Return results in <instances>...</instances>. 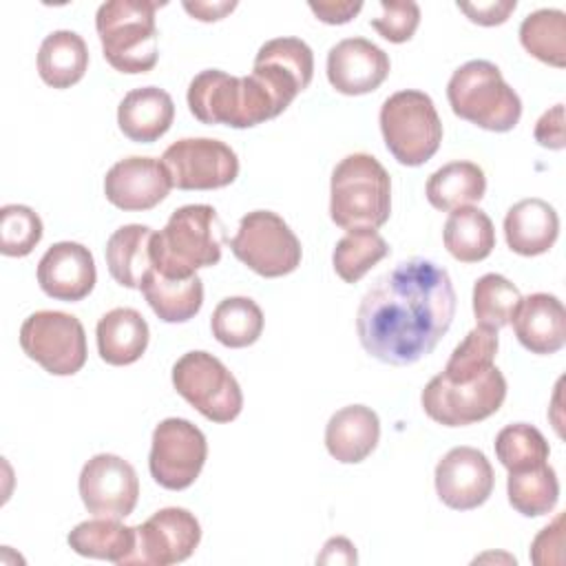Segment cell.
I'll return each instance as SVG.
<instances>
[{"label": "cell", "mask_w": 566, "mask_h": 566, "mask_svg": "<svg viewBox=\"0 0 566 566\" xmlns=\"http://www.w3.org/2000/svg\"><path fill=\"white\" fill-rule=\"evenodd\" d=\"M455 292L449 272L429 259H407L365 292L356 334L363 349L387 365H413L451 327Z\"/></svg>", "instance_id": "1"}, {"label": "cell", "mask_w": 566, "mask_h": 566, "mask_svg": "<svg viewBox=\"0 0 566 566\" xmlns=\"http://www.w3.org/2000/svg\"><path fill=\"white\" fill-rule=\"evenodd\" d=\"M223 226L208 203L177 208L164 230L153 234V268L170 279H186L221 259Z\"/></svg>", "instance_id": "2"}, {"label": "cell", "mask_w": 566, "mask_h": 566, "mask_svg": "<svg viewBox=\"0 0 566 566\" xmlns=\"http://www.w3.org/2000/svg\"><path fill=\"white\" fill-rule=\"evenodd\" d=\"M391 212V179L385 166L367 155L343 157L329 181V217L343 230H376Z\"/></svg>", "instance_id": "3"}, {"label": "cell", "mask_w": 566, "mask_h": 566, "mask_svg": "<svg viewBox=\"0 0 566 566\" xmlns=\"http://www.w3.org/2000/svg\"><path fill=\"white\" fill-rule=\"evenodd\" d=\"M186 99L201 124L252 128L281 115L270 91L252 73L234 77L219 69H206L190 80Z\"/></svg>", "instance_id": "4"}, {"label": "cell", "mask_w": 566, "mask_h": 566, "mask_svg": "<svg viewBox=\"0 0 566 566\" xmlns=\"http://www.w3.org/2000/svg\"><path fill=\"white\" fill-rule=\"evenodd\" d=\"M164 2L111 0L99 4L95 29L106 62L122 73H146L157 64L155 11Z\"/></svg>", "instance_id": "5"}, {"label": "cell", "mask_w": 566, "mask_h": 566, "mask_svg": "<svg viewBox=\"0 0 566 566\" xmlns=\"http://www.w3.org/2000/svg\"><path fill=\"white\" fill-rule=\"evenodd\" d=\"M451 111L484 130L506 133L522 117L520 95L489 60H471L453 71L447 84Z\"/></svg>", "instance_id": "6"}, {"label": "cell", "mask_w": 566, "mask_h": 566, "mask_svg": "<svg viewBox=\"0 0 566 566\" xmlns=\"http://www.w3.org/2000/svg\"><path fill=\"white\" fill-rule=\"evenodd\" d=\"M380 130L387 150L402 166H422L442 142V122L433 99L422 91H398L380 106Z\"/></svg>", "instance_id": "7"}, {"label": "cell", "mask_w": 566, "mask_h": 566, "mask_svg": "<svg viewBox=\"0 0 566 566\" xmlns=\"http://www.w3.org/2000/svg\"><path fill=\"white\" fill-rule=\"evenodd\" d=\"M506 398V380L493 365L469 382H451L444 374L433 376L422 389L424 413L444 427H467L493 416Z\"/></svg>", "instance_id": "8"}, {"label": "cell", "mask_w": 566, "mask_h": 566, "mask_svg": "<svg viewBox=\"0 0 566 566\" xmlns=\"http://www.w3.org/2000/svg\"><path fill=\"white\" fill-rule=\"evenodd\" d=\"M172 385L203 418L230 422L243 409V394L230 369L208 352H188L172 365Z\"/></svg>", "instance_id": "9"}, {"label": "cell", "mask_w": 566, "mask_h": 566, "mask_svg": "<svg viewBox=\"0 0 566 566\" xmlns=\"http://www.w3.org/2000/svg\"><path fill=\"white\" fill-rule=\"evenodd\" d=\"M230 250L241 263L265 279L294 272L303 254L298 237L272 210L248 212L230 239Z\"/></svg>", "instance_id": "10"}, {"label": "cell", "mask_w": 566, "mask_h": 566, "mask_svg": "<svg viewBox=\"0 0 566 566\" xmlns=\"http://www.w3.org/2000/svg\"><path fill=\"white\" fill-rule=\"evenodd\" d=\"M22 352L53 376H73L86 363V334L73 314L40 310L20 327Z\"/></svg>", "instance_id": "11"}, {"label": "cell", "mask_w": 566, "mask_h": 566, "mask_svg": "<svg viewBox=\"0 0 566 566\" xmlns=\"http://www.w3.org/2000/svg\"><path fill=\"white\" fill-rule=\"evenodd\" d=\"M206 458V436L190 420L166 418L155 427L148 469L159 486L170 491L188 489L199 478Z\"/></svg>", "instance_id": "12"}, {"label": "cell", "mask_w": 566, "mask_h": 566, "mask_svg": "<svg viewBox=\"0 0 566 566\" xmlns=\"http://www.w3.org/2000/svg\"><path fill=\"white\" fill-rule=\"evenodd\" d=\"M161 164L179 190H214L230 186L239 175L237 153L219 139L186 137L170 144Z\"/></svg>", "instance_id": "13"}, {"label": "cell", "mask_w": 566, "mask_h": 566, "mask_svg": "<svg viewBox=\"0 0 566 566\" xmlns=\"http://www.w3.org/2000/svg\"><path fill=\"white\" fill-rule=\"evenodd\" d=\"M80 497L95 517L124 520L139 497V480L130 462L115 453L93 455L80 473Z\"/></svg>", "instance_id": "14"}, {"label": "cell", "mask_w": 566, "mask_h": 566, "mask_svg": "<svg viewBox=\"0 0 566 566\" xmlns=\"http://www.w3.org/2000/svg\"><path fill=\"white\" fill-rule=\"evenodd\" d=\"M137 528V546L128 564L170 566L188 559L201 539L199 520L181 506H166L153 513Z\"/></svg>", "instance_id": "15"}, {"label": "cell", "mask_w": 566, "mask_h": 566, "mask_svg": "<svg viewBox=\"0 0 566 566\" xmlns=\"http://www.w3.org/2000/svg\"><path fill=\"white\" fill-rule=\"evenodd\" d=\"M252 75L274 97L279 113H283L292 99L305 91L314 75V53L298 38H274L261 44L256 51Z\"/></svg>", "instance_id": "16"}, {"label": "cell", "mask_w": 566, "mask_h": 566, "mask_svg": "<svg viewBox=\"0 0 566 566\" xmlns=\"http://www.w3.org/2000/svg\"><path fill=\"white\" fill-rule=\"evenodd\" d=\"M436 493L453 511L484 504L493 491V467L480 449L453 447L436 467Z\"/></svg>", "instance_id": "17"}, {"label": "cell", "mask_w": 566, "mask_h": 566, "mask_svg": "<svg viewBox=\"0 0 566 566\" xmlns=\"http://www.w3.org/2000/svg\"><path fill=\"white\" fill-rule=\"evenodd\" d=\"M172 188L170 175L159 159L153 157H126L113 164L104 177L106 199L128 212L150 210L161 203Z\"/></svg>", "instance_id": "18"}, {"label": "cell", "mask_w": 566, "mask_h": 566, "mask_svg": "<svg viewBox=\"0 0 566 566\" xmlns=\"http://www.w3.org/2000/svg\"><path fill=\"white\" fill-rule=\"evenodd\" d=\"M389 55L365 38H345L327 53V80L343 95L376 91L389 75Z\"/></svg>", "instance_id": "19"}, {"label": "cell", "mask_w": 566, "mask_h": 566, "mask_svg": "<svg viewBox=\"0 0 566 566\" xmlns=\"http://www.w3.org/2000/svg\"><path fill=\"white\" fill-rule=\"evenodd\" d=\"M95 279L91 250L75 241L53 243L38 263V283L55 301H82L93 292Z\"/></svg>", "instance_id": "20"}, {"label": "cell", "mask_w": 566, "mask_h": 566, "mask_svg": "<svg viewBox=\"0 0 566 566\" xmlns=\"http://www.w3.org/2000/svg\"><path fill=\"white\" fill-rule=\"evenodd\" d=\"M511 323L517 340L531 354L548 356L566 343V310L553 294L535 292L522 298Z\"/></svg>", "instance_id": "21"}, {"label": "cell", "mask_w": 566, "mask_h": 566, "mask_svg": "<svg viewBox=\"0 0 566 566\" xmlns=\"http://www.w3.org/2000/svg\"><path fill=\"white\" fill-rule=\"evenodd\" d=\"M559 234L555 208L537 197L513 203L504 217V237L509 248L522 256H537L553 248Z\"/></svg>", "instance_id": "22"}, {"label": "cell", "mask_w": 566, "mask_h": 566, "mask_svg": "<svg viewBox=\"0 0 566 566\" xmlns=\"http://www.w3.org/2000/svg\"><path fill=\"white\" fill-rule=\"evenodd\" d=\"M380 420L365 405H347L332 413L325 427V447L343 464L363 462L378 444Z\"/></svg>", "instance_id": "23"}, {"label": "cell", "mask_w": 566, "mask_h": 566, "mask_svg": "<svg viewBox=\"0 0 566 566\" xmlns=\"http://www.w3.org/2000/svg\"><path fill=\"white\" fill-rule=\"evenodd\" d=\"M175 119L172 97L157 86L133 88L117 106L119 130L137 144L157 142Z\"/></svg>", "instance_id": "24"}, {"label": "cell", "mask_w": 566, "mask_h": 566, "mask_svg": "<svg viewBox=\"0 0 566 566\" xmlns=\"http://www.w3.org/2000/svg\"><path fill=\"white\" fill-rule=\"evenodd\" d=\"M95 336L102 360L122 367L142 358L150 332L146 318L137 310L115 307L99 318Z\"/></svg>", "instance_id": "25"}, {"label": "cell", "mask_w": 566, "mask_h": 566, "mask_svg": "<svg viewBox=\"0 0 566 566\" xmlns=\"http://www.w3.org/2000/svg\"><path fill=\"white\" fill-rule=\"evenodd\" d=\"M153 228L142 223H126L117 228L106 241V265L111 276L130 290H139L148 272L153 270L150 243Z\"/></svg>", "instance_id": "26"}, {"label": "cell", "mask_w": 566, "mask_h": 566, "mask_svg": "<svg viewBox=\"0 0 566 566\" xmlns=\"http://www.w3.org/2000/svg\"><path fill=\"white\" fill-rule=\"evenodd\" d=\"M66 539L69 546L82 557L108 559L124 566L135 553L137 528L124 526L119 520L113 517H95L80 522Z\"/></svg>", "instance_id": "27"}, {"label": "cell", "mask_w": 566, "mask_h": 566, "mask_svg": "<svg viewBox=\"0 0 566 566\" xmlns=\"http://www.w3.org/2000/svg\"><path fill=\"white\" fill-rule=\"evenodd\" d=\"M88 69V49L75 31L49 33L38 51V73L44 84L53 88H69L77 84Z\"/></svg>", "instance_id": "28"}, {"label": "cell", "mask_w": 566, "mask_h": 566, "mask_svg": "<svg viewBox=\"0 0 566 566\" xmlns=\"http://www.w3.org/2000/svg\"><path fill=\"white\" fill-rule=\"evenodd\" d=\"M139 290L164 323H186L203 305V283L197 274L170 279L153 268Z\"/></svg>", "instance_id": "29"}, {"label": "cell", "mask_w": 566, "mask_h": 566, "mask_svg": "<svg viewBox=\"0 0 566 566\" xmlns=\"http://www.w3.org/2000/svg\"><path fill=\"white\" fill-rule=\"evenodd\" d=\"M424 192L436 210L451 212L478 203L486 192V177L473 161H451L427 179Z\"/></svg>", "instance_id": "30"}, {"label": "cell", "mask_w": 566, "mask_h": 566, "mask_svg": "<svg viewBox=\"0 0 566 566\" xmlns=\"http://www.w3.org/2000/svg\"><path fill=\"white\" fill-rule=\"evenodd\" d=\"M447 252L462 263H478L495 248V228L480 208L464 206L451 210L442 230Z\"/></svg>", "instance_id": "31"}, {"label": "cell", "mask_w": 566, "mask_h": 566, "mask_svg": "<svg viewBox=\"0 0 566 566\" xmlns=\"http://www.w3.org/2000/svg\"><path fill=\"white\" fill-rule=\"evenodd\" d=\"M522 46L555 69L566 66V15L559 9H537L520 24Z\"/></svg>", "instance_id": "32"}, {"label": "cell", "mask_w": 566, "mask_h": 566, "mask_svg": "<svg viewBox=\"0 0 566 566\" xmlns=\"http://www.w3.org/2000/svg\"><path fill=\"white\" fill-rule=\"evenodd\" d=\"M506 493L511 506L524 517H539L555 509L559 500V482L555 469L544 462L539 467L509 473Z\"/></svg>", "instance_id": "33"}, {"label": "cell", "mask_w": 566, "mask_h": 566, "mask_svg": "<svg viewBox=\"0 0 566 566\" xmlns=\"http://www.w3.org/2000/svg\"><path fill=\"white\" fill-rule=\"evenodd\" d=\"M210 329L226 347H248L256 343L263 332V312L248 296H228L214 307Z\"/></svg>", "instance_id": "34"}, {"label": "cell", "mask_w": 566, "mask_h": 566, "mask_svg": "<svg viewBox=\"0 0 566 566\" xmlns=\"http://www.w3.org/2000/svg\"><path fill=\"white\" fill-rule=\"evenodd\" d=\"M389 254L387 241L376 230H349L334 248L332 265L345 283L360 281L378 261Z\"/></svg>", "instance_id": "35"}, {"label": "cell", "mask_w": 566, "mask_h": 566, "mask_svg": "<svg viewBox=\"0 0 566 566\" xmlns=\"http://www.w3.org/2000/svg\"><path fill=\"white\" fill-rule=\"evenodd\" d=\"M522 301L520 290L502 274L489 272L473 285V314L480 327L502 329L513 321Z\"/></svg>", "instance_id": "36"}, {"label": "cell", "mask_w": 566, "mask_h": 566, "mask_svg": "<svg viewBox=\"0 0 566 566\" xmlns=\"http://www.w3.org/2000/svg\"><path fill=\"white\" fill-rule=\"evenodd\" d=\"M548 453L551 449L546 438L533 424H506L495 436V455L509 473L539 467L548 460Z\"/></svg>", "instance_id": "37"}, {"label": "cell", "mask_w": 566, "mask_h": 566, "mask_svg": "<svg viewBox=\"0 0 566 566\" xmlns=\"http://www.w3.org/2000/svg\"><path fill=\"white\" fill-rule=\"evenodd\" d=\"M497 354V332L489 327H473L449 356L442 374L451 382H469L493 367Z\"/></svg>", "instance_id": "38"}, {"label": "cell", "mask_w": 566, "mask_h": 566, "mask_svg": "<svg viewBox=\"0 0 566 566\" xmlns=\"http://www.w3.org/2000/svg\"><path fill=\"white\" fill-rule=\"evenodd\" d=\"M42 239V219L22 203L0 208V252L4 256H27Z\"/></svg>", "instance_id": "39"}, {"label": "cell", "mask_w": 566, "mask_h": 566, "mask_svg": "<svg viewBox=\"0 0 566 566\" xmlns=\"http://www.w3.org/2000/svg\"><path fill=\"white\" fill-rule=\"evenodd\" d=\"M380 15L371 18V27L389 42L400 44L413 38L420 24V7L411 0L407 2H389L380 0Z\"/></svg>", "instance_id": "40"}, {"label": "cell", "mask_w": 566, "mask_h": 566, "mask_svg": "<svg viewBox=\"0 0 566 566\" xmlns=\"http://www.w3.org/2000/svg\"><path fill=\"white\" fill-rule=\"evenodd\" d=\"M564 515L559 513L548 526H544L533 544H531V562L535 566H551V564H562V544H564V533H562Z\"/></svg>", "instance_id": "41"}, {"label": "cell", "mask_w": 566, "mask_h": 566, "mask_svg": "<svg viewBox=\"0 0 566 566\" xmlns=\"http://www.w3.org/2000/svg\"><path fill=\"white\" fill-rule=\"evenodd\" d=\"M515 0H491V2H458V9L467 13V18L482 27H495L509 20L515 11Z\"/></svg>", "instance_id": "42"}, {"label": "cell", "mask_w": 566, "mask_h": 566, "mask_svg": "<svg viewBox=\"0 0 566 566\" xmlns=\"http://www.w3.org/2000/svg\"><path fill=\"white\" fill-rule=\"evenodd\" d=\"M535 142L544 148L551 150H562L566 139H564V104H555L551 111H546L537 124H535Z\"/></svg>", "instance_id": "43"}, {"label": "cell", "mask_w": 566, "mask_h": 566, "mask_svg": "<svg viewBox=\"0 0 566 566\" xmlns=\"http://www.w3.org/2000/svg\"><path fill=\"white\" fill-rule=\"evenodd\" d=\"M310 9L325 24H345L363 9V2H310Z\"/></svg>", "instance_id": "44"}, {"label": "cell", "mask_w": 566, "mask_h": 566, "mask_svg": "<svg viewBox=\"0 0 566 566\" xmlns=\"http://www.w3.org/2000/svg\"><path fill=\"white\" fill-rule=\"evenodd\" d=\"M318 564H356V548L347 537H332L325 542L323 553L316 557Z\"/></svg>", "instance_id": "45"}, {"label": "cell", "mask_w": 566, "mask_h": 566, "mask_svg": "<svg viewBox=\"0 0 566 566\" xmlns=\"http://www.w3.org/2000/svg\"><path fill=\"white\" fill-rule=\"evenodd\" d=\"M237 7V2H184V9L201 20V22H214L221 20L226 13H230Z\"/></svg>", "instance_id": "46"}]
</instances>
